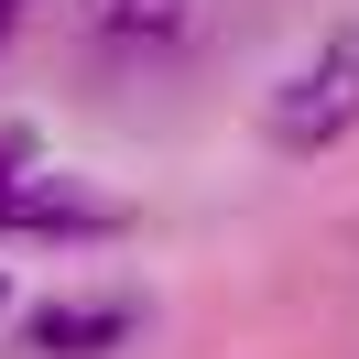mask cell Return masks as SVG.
I'll list each match as a JSON object with an SVG mask.
<instances>
[{
  "mask_svg": "<svg viewBox=\"0 0 359 359\" xmlns=\"http://www.w3.org/2000/svg\"><path fill=\"white\" fill-rule=\"evenodd\" d=\"M0 229H98V207H76L55 175H0Z\"/></svg>",
  "mask_w": 359,
  "mask_h": 359,
  "instance_id": "obj_4",
  "label": "cell"
},
{
  "mask_svg": "<svg viewBox=\"0 0 359 359\" xmlns=\"http://www.w3.org/2000/svg\"><path fill=\"white\" fill-rule=\"evenodd\" d=\"M131 327H142L131 305H44V316H33V348H55V359H109Z\"/></svg>",
  "mask_w": 359,
  "mask_h": 359,
  "instance_id": "obj_3",
  "label": "cell"
},
{
  "mask_svg": "<svg viewBox=\"0 0 359 359\" xmlns=\"http://www.w3.org/2000/svg\"><path fill=\"white\" fill-rule=\"evenodd\" d=\"M11 33H22V0H0V44H11Z\"/></svg>",
  "mask_w": 359,
  "mask_h": 359,
  "instance_id": "obj_5",
  "label": "cell"
},
{
  "mask_svg": "<svg viewBox=\"0 0 359 359\" xmlns=\"http://www.w3.org/2000/svg\"><path fill=\"white\" fill-rule=\"evenodd\" d=\"M66 22L109 66H153V55H175L196 33V0H66Z\"/></svg>",
  "mask_w": 359,
  "mask_h": 359,
  "instance_id": "obj_2",
  "label": "cell"
},
{
  "mask_svg": "<svg viewBox=\"0 0 359 359\" xmlns=\"http://www.w3.org/2000/svg\"><path fill=\"white\" fill-rule=\"evenodd\" d=\"M0 305H11V283H0Z\"/></svg>",
  "mask_w": 359,
  "mask_h": 359,
  "instance_id": "obj_6",
  "label": "cell"
},
{
  "mask_svg": "<svg viewBox=\"0 0 359 359\" xmlns=\"http://www.w3.org/2000/svg\"><path fill=\"white\" fill-rule=\"evenodd\" d=\"M348 120H359V22H337L327 44L272 88V142H283V153H327Z\"/></svg>",
  "mask_w": 359,
  "mask_h": 359,
  "instance_id": "obj_1",
  "label": "cell"
}]
</instances>
